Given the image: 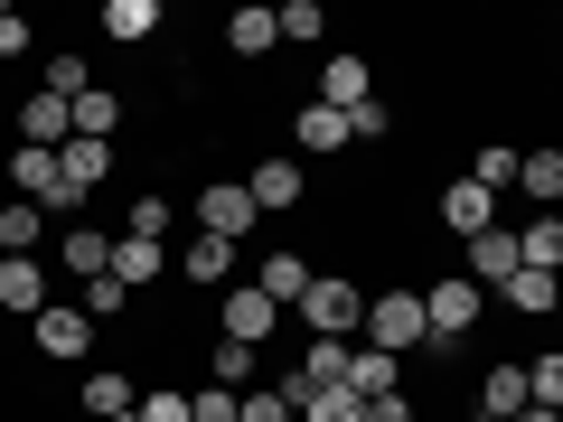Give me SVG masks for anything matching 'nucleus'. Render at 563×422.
Instances as JSON below:
<instances>
[{
  "instance_id": "473e14b6",
  "label": "nucleus",
  "mask_w": 563,
  "mask_h": 422,
  "mask_svg": "<svg viewBox=\"0 0 563 422\" xmlns=\"http://www.w3.org/2000/svg\"><path fill=\"white\" fill-rule=\"evenodd\" d=\"M554 291H563L554 273H526V263H517V281H507V310H526V320H544V310H554Z\"/></svg>"
},
{
  "instance_id": "4468645a",
  "label": "nucleus",
  "mask_w": 563,
  "mask_h": 422,
  "mask_svg": "<svg viewBox=\"0 0 563 422\" xmlns=\"http://www.w3.org/2000/svg\"><path fill=\"white\" fill-rule=\"evenodd\" d=\"M488 225H498V198H488V188H470V179H451V188H442V235L479 244Z\"/></svg>"
},
{
  "instance_id": "9d476101",
  "label": "nucleus",
  "mask_w": 563,
  "mask_h": 422,
  "mask_svg": "<svg viewBox=\"0 0 563 422\" xmlns=\"http://www.w3.org/2000/svg\"><path fill=\"white\" fill-rule=\"evenodd\" d=\"M301 188H310L301 160H254V169H244V198H254L263 216H291V207H301Z\"/></svg>"
},
{
  "instance_id": "2f4dec72",
  "label": "nucleus",
  "mask_w": 563,
  "mask_h": 422,
  "mask_svg": "<svg viewBox=\"0 0 563 422\" xmlns=\"http://www.w3.org/2000/svg\"><path fill=\"white\" fill-rule=\"evenodd\" d=\"M470 188H488V198H507V188H517V151H507V141H488L479 160H470Z\"/></svg>"
},
{
  "instance_id": "e433bc0d",
  "label": "nucleus",
  "mask_w": 563,
  "mask_h": 422,
  "mask_svg": "<svg viewBox=\"0 0 563 422\" xmlns=\"http://www.w3.org/2000/svg\"><path fill=\"white\" fill-rule=\"evenodd\" d=\"M188 413H198V422H244V395H225V385H198V395H188Z\"/></svg>"
},
{
  "instance_id": "37998d69",
  "label": "nucleus",
  "mask_w": 563,
  "mask_h": 422,
  "mask_svg": "<svg viewBox=\"0 0 563 422\" xmlns=\"http://www.w3.org/2000/svg\"><path fill=\"white\" fill-rule=\"evenodd\" d=\"M517 422H554V403H526V413H517Z\"/></svg>"
},
{
  "instance_id": "0eeeda50",
  "label": "nucleus",
  "mask_w": 563,
  "mask_h": 422,
  "mask_svg": "<svg viewBox=\"0 0 563 422\" xmlns=\"http://www.w3.org/2000/svg\"><path fill=\"white\" fill-rule=\"evenodd\" d=\"M103 179H113V141H66L57 151V207H85Z\"/></svg>"
},
{
  "instance_id": "1a4fd4ad",
  "label": "nucleus",
  "mask_w": 563,
  "mask_h": 422,
  "mask_svg": "<svg viewBox=\"0 0 563 422\" xmlns=\"http://www.w3.org/2000/svg\"><path fill=\"white\" fill-rule=\"evenodd\" d=\"M47 281H57V263H47V254H10V263H0V310H10V320H38V310H47Z\"/></svg>"
},
{
  "instance_id": "4c0bfd02",
  "label": "nucleus",
  "mask_w": 563,
  "mask_h": 422,
  "mask_svg": "<svg viewBox=\"0 0 563 422\" xmlns=\"http://www.w3.org/2000/svg\"><path fill=\"white\" fill-rule=\"evenodd\" d=\"M122 301H132V291H122L113 273H103V281H85V320H122Z\"/></svg>"
},
{
  "instance_id": "bb28decb",
  "label": "nucleus",
  "mask_w": 563,
  "mask_h": 422,
  "mask_svg": "<svg viewBox=\"0 0 563 422\" xmlns=\"http://www.w3.org/2000/svg\"><path fill=\"white\" fill-rule=\"evenodd\" d=\"M291 376H301L310 395H320V385H347V338H310V347H301V366H291Z\"/></svg>"
},
{
  "instance_id": "79ce46f5",
  "label": "nucleus",
  "mask_w": 563,
  "mask_h": 422,
  "mask_svg": "<svg viewBox=\"0 0 563 422\" xmlns=\"http://www.w3.org/2000/svg\"><path fill=\"white\" fill-rule=\"evenodd\" d=\"M366 422H413V395H376V403H366Z\"/></svg>"
},
{
  "instance_id": "20e7f679",
  "label": "nucleus",
  "mask_w": 563,
  "mask_h": 422,
  "mask_svg": "<svg viewBox=\"0 0 563 422\" xmlns=\"http://www.w3.org/2000/svg\"><path fill=\"white\" fill-rule=\"evenodd\" d=\"M263 225V207L244 198V179H207L198 188V235H217V244H244Z\"/></svg>"
},
{
  "instance_id": "412c9836",
  "label": "nucleus",
  "mask_w": 563,
  "mask_h": 422,
  "mask_svg": "<svg viewBox=\"0 0 563 422\" xmlns=\"http://www.w3.org/2000/svg\"><path fill=\"white\" fill-rule=\"evenodd\" d=\"M291 141H301V160H329V151H347V113L301 103V113H291Z\"/></svg>"
},
{
  "instance_id": "423d86ee",
  "label": "nucleus",
  "mask_w": 563,
  "mask_h": 422,
  "mask_svg": "<svg viewBox=\"0 0 563 422\" xmlns=\"http://www.w3.org/2000/svg\"><path fill=\"white\" fill-rule=\"evenodd\" d=\"M235 263H244V244H217V235H188L179 254H169V273H179L188 291H235Z\"/></svg>"
},
{
  "instance_id": "f257e3e1",
  "label": "nucleus",
  "mask_w": 563,
  "mask_h": 422,
  "mask_svg": "<svg viewBox=\"0 0 563 422\" xmlns=\"http://www.w3.org/2000/svg\"><path fill=\"white\" fill-rule=\"evenodd\" d=\"M366 347H385V357L432 347V310H422V291H376V301H366Z\"/></svg>"
},
{
  "instance_id": "ea45409f",
  "label": "nucleus",
  "mask_w": 563,
  "mask_h": 422,
  "mask_svg": "<svg viewBox=\"0 0 563 422\" xmlns=\"http://www.w3.org/2000/svg\"><path fill=\"white\" fill-rule=\"evenodd\" d=\"M244 422H301V413L282 403V385H254V395H244Z\"/></svg>"
},
{
  "instance_id": "a19ab883",
  "label": "nucleus",
  "mask_w": 563,
  "mask_h": 422,
  "mask_svg": "<svg viewBox=\"0 0 563 422\" xmlns=\"http://www.w3.org/2000/svg\"><path fill=\"white\" fill-rule=\"evenodd\" d=\"M29 38H38V29H29L20 10H10V0H0V57H29Z\"/></svg>"
},
{
  "instance_id": "a878e982",
  "label": "nucleus",
  "mask_w": 563,
  "mask_h": 422,
  "mask_svg": "<svg viewBox=\"0 0 563 422\" xmlns=\"http://www.w3.org/2000/svg\"><path fill=\"white\" fill-rule=\"evenodd\" d=\"M161 29V0H103V38H122V47H141Z\"/></svg>"
},
{
  "instance_id": "9b49d317",
  "label": "nucleus",
  "mask_w": 563,
  "mask_h": 422,
  "mask_svg": "<svg viewBox=\"0 0 563 422\" xmlns=\"http://www.w3.org/2000/svg\"><path fill=\"white\" fill-rule=\"evenodd\" d=\"M320 281V263L310 254H254V291L263 301H282V310H301V291Z\"/></svg>"
},
{
  "instance_id": "f3484780",
  "label": "nucleus",
  "mask_w": 563,
  "mask_h": 422,
  "mask_svg": "<svg viewBox=\"0 0 563 422\" xmlns=\"http://www.w3.org/2000/svg\"><path fill=\"white\" fill-rule=\"evenodd\" d=\"M10 198H29V207H47L57 216V151H10Z\"/></svg>"
},
{
  "instance_id": "f03ea898",
  "label": "nucleus",
  "mask_w": 563,
  "mask_h": 422,
  "mask_svg": "<svg viewBox=\"0 0 563 422\" xmlns=\"http://www.w3.org/2000/svg\"><path fill=\"white\" fill-rule=\"evenodd\" d=\"M422 310H432V347H461L470 329H479L488 291H479L470 273H432V291H422Z\"/></svg>"
},
{
  "instance_id": "4be33fe9",
  "label": "nucleus",
  "mask_w": 563,
  "mask_h": 422,
  "mask_svg": "<svg viewBox=\"0 0 563 422\" xmlns=\"http://www.w3.org/2000/svg\"><path fill=\"white\" fill-rule=\"evenodd\" d=\"M526 403H536V395H526V366H517V357H498V366H488V376H479V413L517 422Z\"/></svg>"
},
{
  "instance_id": "f704fd0d",
  "label": "nucleus",
  "mask_w": 563,
  "mask_h": 422,
  "mask_svg": "<svg viewBox=\"0 0 563 422\" xmlns=\"http://www.w3.org/2000/svg\"><path fill=\"white\" fill-rule=\"evenodd\" d=\"M320 29H329V10H320V0H282V47H310Z\"/></svg>"
},
{
  "instance_id": "b1692460",
  "label": "nucleus",
  "mask_w": 563,
  "mask_h": 422,
  "mask_svg": "<svg viewBox=\"0 0 563 422\" xmlns=\"http://www.w3.org/2000/svg\"><path fill=\"white\" fill-rule=\"evenodd\" d=\"M38 244H47V207L0 198V254H38Z\"/></svg>"
},
{
  "instance_id": "c85d7f7f",
  "label": "nucleus",
  "mask_w": 563,
  "mask_h": 422,
  "mask_svg": "<svg viewBox=\"0 0 563 422\" xmlns=\"http://www.w3.org/2000/svg\"><path fill=\"white\" fill-rule=\"evenodd\" d=\"M122 103H132V95H103V85L76 95V141H113L122 132Z\"/></svg>"
},
{
  "instance_id": "2eb2a0df",
  "label": "nucleus",
  "mask_w": 563,
  "mask_h": 422,
  "mask_svg": "<svg viewBox=\"0 0 563 422\" xmlns=\"http://www.w3.org/2000/svg\"><path fill=\"white\" fill-rule=\"evenodd\" d=\"M347 395L357 403H376V395H404V357H385V347H347Z\"/></svg>"
},
{
  "instance_id": "58836bf2",
  "label": "nucleus",
  "mask_w": 563,
  "mask_h": 422,
  "mask_svg": "<svg viewBox=\"0 0 563 422\" xmlns=\"http://www.w3.org/2000/svg\"><path fill=\"white\" fill-rule=\"evenodd\" d=\"M395 132V103H357V113H347V141H385Z\"/></svg>"
},
{
  "instance_id": "49530a36",
  "label": "nucleus",
  "mask_w": 563,
  "mask_h": 422,
  "mask_svg": "<svg viewBox=\"0 0 563 422\" xmlns=\"http://www.w3.org/2000/svg\"><path fill=\"white\" fill-rule=\"evenodd\" d=\"M554 422H563V413H554Z\"/></svg>"
},
{
  "instance_id": "f8f14e48",
  "label": "nucleus",
  "mask_w": 563,
  "mask_h": 422,
  "mask_svg": "<svg viewBox=\"0 0 563 422\" xmlns=\"http://www.w3.org/2000/svg\"><path fill=\"white\" fill-rule=\"evenodd\" d=\"M461 254H470L461 273L479 281V291H507V281H517V263H526V254H517V235H507V225H488V235H479V244H461Z\"/></svg>"
},
{
  "instance_id": "5701e85b",
  "label": "nucleus",
  "mask_w": 563,
  "mask_h": 422,
  "mask_svg": "<svg viewBox=\"0 0 563 422\" xmlns=\"http://www.w3.org/2000/svg\"><path fill=\"white\" fill-rule=\"evenodd\" d=\"M76 403H85V413H95V422H122V413H132L141 395H132V376H122V366H95V376H85V395H76Z\"/></svg>"
},
{
  "instance_id": "6ab92c4d",
  "label": "nucleus",
  "mask_w": 563,
  "mask_h": 422,
  "mask_svg": "<svg viewBox=\"0 0 563 422\" xmlns=\"http://www.w3.org/2000/svg\"><path fill=\"white\" fill-rule=\"evenodd\" d=\"M320 103H329V113H357V103H376L366 57H329V66H320Z\"/></svg>"
},
{
  "instance_id": "7ed1b4c3",
  "label": "nucleus",
  "mask_w": 563,
  "mask_h": 422,
  "mask_svg": "<svg viewBox=\"0 0 563 422\" xmlns=\"http://www.w3.org/2000/svg\"><path fill=\"white\" fill-rule=\"evenodd\" d=\"M357 320H366V301H357V281H347V273H320L301 291V329H310V338H347Z\"/></svg>"
},
{
  "instance_id": "ddd939ff",
  "label": "nucleus",
  "mask_w": 563,
  "mask_h": 422,
  "mask_svg": "<svg viewBox=\"0 0 563 422\" xmlns=\"http://www.w3.org/2000/svg\"><path fill=\"white\" fill-rule=\"evenodd\" d=\"M47 263H57L66 281H103V273H113V235H95V225H66Z\"/></svg>"
},
{
  "instance_id": "39448f33",
  "label": "nucleus",
  "mask_w": 563,
  "mask_h": 422,
  "mask_svg": "<svg viewBox=\"0 0 563 422\" xmlns=\"http://www.w3.org/2000/svg\"><path fill=\"white\" fill-rule=\"evenodd\" d=\"M29 347H38V357H57V366L95 357V320H85V301H76V310H66V301H47L38 320H29Z\"/></svg>"
},
{
  "instance_id": "c9c22d12",
  "label": "nucleus",
  "mask_w": 563,
  "mask_h": 422,
  "mask_svg": "<svg viewBox=\"0 0 563 422\" xmlns=\"http://www.w3.org/2000/svg\"><path fill=\"white\" fill-rule=\"evenodd\" d=\"M526 395L563 413V347H554V357H526Z\"/></svg>"
},
{
  "instance_id": "a211bd4d",
  "label": "nucleus",
  "mask_w": 563,
  "mask_h": 422,
  "mask_svg": "<svg viewBox=\"0 0 563 422\" xmlns=\"http://www.w3.org/2000/svg\"><path fill=\"white\" fill-rule=\"evenodd\" d=\"M161 273H169V244H151V235H113V281H122V291H151Z\"/></svg>"
},
{
  "instance_id": "c756f323",
  "label": "nucleus",
  "mask_w": 563,
  "mask_h": 422,
  "mask_svg": "<svg viewBox=\"0 0 563 422\" xmlns=\"http://www.w3.org/2000/svg\"><path fill=\"white\" fill-rule=\"evenodd\" d=\"M38 95H57V103H76V95H95V76H85V57H76V47H57V57H47V76H38Z\"/></svg>"
},
{
  "instance_id": "a18cd8bd",
  "label": "nucleus",
  "mask_w": 563,
  "mask_h": 422,
  "mask_svg": "<svg viewBox=\"0 0 563 422\" xmlns=\"http://www.w3.org/2000/svg\"><path fill=\"white\" fill-rule=\"evenodd\" d=\"M554 320H563V291H554Z\"/></svg>"
},
{
  "instance_id": "aec40b11",
  "label": "nucleus",
  "mask_w": 563,
  "mask_h": 422,
  "mask_svg": "<svg viewBox=\"0 0 563 422\" xmlns=\"http://www.w3.org/2000/svg\"><path fill=\"white\" fill-rule=\"evenodd\" d=\"M225 47H235V57H273V47H282V10H263V0H244L235 20H225Z\"/></svg>"
},
{
  "instance_id": "393cba45",
  "label": "nucleus",
  "mask_w": 563,
  "mask_h": 422,
  "mask_svg": "<svg viewBox=\"0 0 563 422\" xmlns=\"http://www.w3.org/2000/svg\"><path fill=\"white\" fill-rule=\"evenodd\" d=\"M254 357H263V347L217 338V347H207V385H225V395H254Z\"/></svg>"
},
{
  "instance_id": "7c9ffc66",
  "label": "nucleus",
  "mask_w": 563,
  "mask_h": 422,
  "mask_svg": "<svg viewBox=\"0 0 563 422\" xmlns=\"http://www.w3.org/2000/svg\"><path fill=\"white\" fill-rule=\"evenodd\" d=\"M169 225H179V207H169L161 188H141V198H132V216H122V235H151V244H161Z\"/></svg>"
},
{
  "instance_id": "6e6552de",
  "label": "nucleus",
  "mask_w": 563,
  "mask_h": 422,
  "mask_svg": "<svg viewBox=\"0 0 563 422\" xmlns=\"http://www.w3.org/2000/svg\"><path fill=\"white\" fill-rule=\"evenodd\" d=\"M273 329H282V301H263L254 281H235V291L217 301V338H244V347H263Z\"/></svg>"
},
{
  "instance_id": "dca6fc26",
  "label": "nucleus",
  "mask_w": 563,
  "mask_h": 422,
  "mask_svg": "<svg viewBox=\"0 0 563 422\" xmlns=\"http://www.w3.org/2000/svg\"><path fill=\"white\" fill-rule=\"evenodd\" d=\"M517 198H536V216H563V151H517Z\"/></svg>"
},
{
  "instance_id": "72a5a7b5",
  "label": "nucleus",
  "mask_w": 563,
  "mask_h": 422,
  "mask_svg": "<svg viewBox=\"0 0 563 422\" xmlns=\"http://www.w3.org/2000/svg\"><path fill=\"white\" fill-rule=\"evenodd\" d=\"M301 422H366V403L347 395V385H320V395L301 403Z\"/></svg>"
},
{
  "instance_id": "cd10ccee",
  "label": "nucleus",
  "mask_w": 563,
  "mask_h": 422,
  "mask_svg": "<svg viewBox=\"0 0 563 422\" xmlns=\"http://www.w3.org/2000/svg\"><path fill=\"white\" fill-rule=\"evenodd\" d=\"M517 254H526V273H554V281H563V216H536V225L517 235Z\"/></svg>"
},
{
  "instance_id": "c03bdc74",
  "label": "nucleus",
  "mask_w": 563,
  "mask_h": 422,
  "mask_svg": "<svg viewBox=\"0 0 563 422\" xmlns=\"http://www.w3.org/2000/svg\"><path fill=\"white\" fill-rule=\"evenodd\" d=\"M470 422H498V413H470Z\"/></svg>"
}]
</instances>
